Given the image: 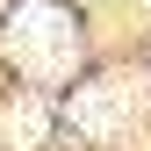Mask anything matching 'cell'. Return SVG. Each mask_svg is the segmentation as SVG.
Instances as JSON below:
<instances>
[{
    "mask_svg": "<svg viewBox=\"0 0 151 151\" xmlns=\"http://www.w3.org/2000/svg\"><path fill=\"white\" fill-rule=\"evenodd\" d=\"M65 43H72V22L50 0H22V14L7 22V50H14V65H29V72H65L72 65Z\"/></svg>",
    "mask_w": 151,
    "mask_h": 151,
    "instance_id": "obj_1",
    "label": "cell"
},
{
    "mask_svg": "<svg viewBox=\"0 0 151 151\" xmlns=\"http://www.w3.org/2000/svg\"><path fill=\"white\" fill-rule=\"evenodd\" d=\"M43 137V108L22 101V108H7V144H36Z\"/></svg>",
    "mask_w": 151,
    "mask_h": 151,
    "instance_id": "obj_2",
    "label": "cell"
},
{
    "mask_svg": "<svg viewBox=\"0 0 151 151\" xmlns=\"http://www.w3.org/2000/svg\"><path fill=\"white\" fill-rule=\"evenodd\" d=\"M115 122V93L108 86H86V129H108Z\"/></svg>",
    "mask_w": 151,
    "mask_h": 151,
    "instance_id": "obj_3",
    "label": "cell"
}]
</instances>
